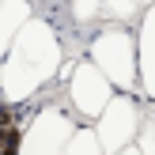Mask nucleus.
Masks as SVG:
<instances>
[{"label":"nucleus","mask_w":155,"mask_h":155,"mask_svg":"<svg viewBox=\"0 0 155 155\" xmlns=\"http://www.w3.org/2000/svg\"><path fill=\"white\" fill-rule=\"evenodd\" d=\"M136 91L155 106V4L136 23Z\"/></svg>","instance_id":"423d86ee"},{"label":"nucleus","mask_w":155,"mask_h":155,"mask_svg":"<svg viewBox=\"0 0 155 155\" xmlns=\"http://www.w3.org/2000/svg\"><path fill=\"white\" fill-rule=\"evenodd\" d=\"M0 4H4V0H0Z\"/></svg>","instance_id":"4468645a"},{"label":"nucleus","mask_w":155,"mask_h":155,"mask_svg":"<svg viewBox=\"0 0 155 155\" xmlns=\"http://www.w3.org/2000/svg\"><path fill=\"white\" fill-rule=\"evenodd\" d=\"M76 117L68 106L61 102H45L23 121L19 133V155H64L68 140L76 133Z\"/></svg>","instance_id":"7ed1b4c3"},{"label":"nucleus","mask_w":155,"mask_h":155,"mask_svg":"<svg viewBox=\"0 0 155 155\" xmlns=\"http://www.w3.org/2000/svg\"><path fill=\"white\" fill-rule=\"evenodd\" d=\"M87 61L110 80L114 91L136 95V30L121 23H102L87 42Z\"/></svg>","instance_id":"f03ea898"},{"label":"nucleus","mask_w":155,"mask_h":155,"mask_svg":"<svg viewBox=\"0 0 155 155\" xmlns=\"http://www.w3.org/2000/svg\"><path fill=\"white\" fill-rule=\"evenodd\" d=\"M64 155H102V148H98V136H95V129H91V125H80V129L72 133V140H68Z\"/></svg>","instance_id":"9d476101"},{"label":"nucleus","mask_w":155,"mask_h":155,"mask_svg":"<svg viewBox=\"0 0 155 155\" xmlns=\"http://www.w3.org/2000/svg\"><path fill=\"white\" fill-rule=\"evenodd\" d=\"M23 106H12L0 98V155H19V133H23Z\"/></svg>","instance_id":"6e6552de"},{"label":"nucleus","mask_w":155,"mask_h":155,"mask_svg":"<svg viewBox=\"0 0 155 155\" xmlns=\"http://www.w3.org/2000/svg\"><path fill=\"white\" fill-rule=\"evenodd\" d=\"M140 117H144V114H140L136 95H121V91H117V95L106 102V110L91 121V129H95V136H98L102 155H117V151H125L129 144L136 140Z\"/></svg>","instance_id":"39448f33"},{"label":"nucleus","mask_w":155,"mask_h":155,"mask_svg":"<svg viewBox=\"0 0 155 155\" xmlns=\"http://www.w3.org/2000/svg\"><path fill=\"white\" fill-rule=\"evenodd\" d=\"M140 4H144V8H148V4H155V0H140Z\"/></svg>","instance_id":"ddd939ff"},{"label":"nucleus","mask_w":155,"mask_h":155,"mask_svg":"<svg viewBox=\"0 0 155 155\" xmlns=\"http://www.w3.org/2000/svg\"><path fill=\"white\" fill-rule=\"evenodd\" d=\"M133 148L140 151V155H155V110L140 117V129H136V140H133Z\"/></svg>","instance_id":"9b49d317"},{"label":"nucleus","mask_w":155,"mask_h":155,"mask_svg":"<svg viewBox=\"0 0 155 155\" xmlns=\"http://www.w3.org/2000/svg\"><path fill=\"white\" fill-rule=\"evenodd\" d=\"M30 15H34V4H30V0H4V4H0V57L8 53L12 38L19 34V27Z\"/></svg>","instance_id":"0eeeda50"},{"label":"nucleus","mask_w":155,"mask_h":155,"mask_svg":"<svg viewBox=\"0 0 155 155\" xmlns=\"http://www.w3.org/2000/svg\"><path fill=\"white\" fill-rule=\"evenodd\" d=\"M68 19H72V27H102V0H68Z\"/></svg>","instance_id":"1a4fd4ad"},{"label":"nucleus","mask_w":155,"mask_h":155,"mask_svg":"<svg viewBox=\"0 0 155 155\" xmlns=\"http://www.w3.org/2000/svg\"><path fill=\"white\" fill-rule=\"evenodd\" d=\"M61 76H64V98H68V106H72L76 117H83V121H95L98 114L106 110V102L117 95V91L110 87V80H106L87 57L72 61V64L64 61Z\"/></svg>","instance_id":"20e7f679"},{"label":"nucleus","mask_w":155,"mask_h":155,"mask_svg":"<svg viewBox=\"0 0 155 155\" xmlns=\"http://www.w3.org/2000/svg\"><path fill=\"white\" fill-rule=\"evenodd\" d=\"M64 68V42L45 15H30L0 57V98L12 106H27L38 98Z\"/></svg>","instance_id":"f257e3e1"},{"label":"nucleus","mask_w":155,"mask_h":155,"mask_svg":"<svg viewBox=\"0 0 155 155\" xmlns=\"http://www.w3.org/2000/svg\"><path fill=\"white\" fill-rule=\"evenodd\" d=\"M117 155H140V151H136V148H133V144H129V148H125V151H117Z\"/></svg>","instance_id":"f8f14e48"}]
</instances>
